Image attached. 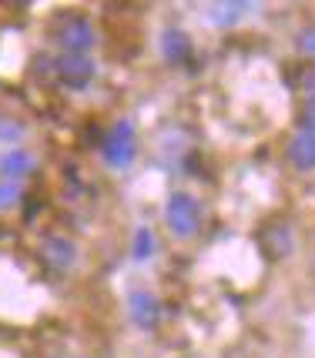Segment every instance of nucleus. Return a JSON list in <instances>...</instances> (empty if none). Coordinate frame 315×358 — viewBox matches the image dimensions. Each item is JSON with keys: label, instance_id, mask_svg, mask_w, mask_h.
I'll return each mask as SVG.
<instances>
[{"label": "nucleus", "instance_id": "1a4fd4ad", "mask_svg": "<svg viewBox=\"0 0 315 358\" xmlns=\"http://www.w3.org/2000/svg\"><path fill=\"white\" fill-rule=\"evenodd\" d=\"M161 54H164V61H168V64L188 61V54H191L188 34L178 31V27H168V31L161 34Z\"/></svg>", "mask_w": 315, "mask_h": 358}, {"label": "nucleus", "instance_id": "f03ea898", "mask_svg": "<svg viewBox=\"0 0 315 358\" xmlns=\"http://www.w3.org/2000/svg\"><path fill=\"white\" fill-rule=\"evenodd\" d=\"M164 218H168V228L178 238H191V234L198 231V224H202V208H198V201L191 194L178 191V194H172V201H168Z\"/></svg>", "mask_w": 315, "mask_h": 358}, {"label": "nucleus", "instance_id": "9b49d317", "mask_svg": "<svg viewBox=\"0 0 315 358\" xmlns=\"http://www.w3.org/2000/svg\"><path fill=\"white\" fill-rule=\"evenodd\" d=\"M151 251H155V234L148 231V228H141V231L134 234V258H138V262H144Z\"/></svg>", "mask_w": 315, "mask_h": 358}, {"label": "nucleus", "instance_id": "6e6552de", "mask_svg": "<svg viewBox=\"0 0 315 358\" xmlns=\"http://www.w3.org/2000/svg\"><path fill=\"white\" fill-rule=\"evenodd\" d=\"M41 251H44V258H48L54 268H71L74 258H78V248H74L67 238H61V234H48Z\"/></svg>", "mask_w": 315, "mask_h": 358}, {"label": "nucleus", "instance_id": "423d86ee", "mask_svg": "<svg viewBox=\"0 0 315 358\" xmlns=\"http://www.w3.org/2000/svg\"><path fill=\"white\" fill-rule=\"evenodd\" d=\"M127 308H131V318H134V325L138 328H155L158 325V315H161V305H158V298L151 292H131L127 298Z\"/></svg>", "mask_w": 315, "mask_h": 358}, {"label": "nucleus", "instance_id": "f257e3e1", "mask_svg": "<svg viewBox=\"0 0 315 358\" xmlns=\"http://www.w3.org/2000/svg\"><path fill=\"white\" fill-rule=\"evenodd\" d=\"M54 44L61 47V54H88L94 47V27L80 14H67L54 27Z\"/></svg>", "mask_w": 315, "mask_h": 358}, {"label": "nucleus", "instance_id": "20e7f679", "mask_svg": "<svg viewBox=\"0 0 315 358\" xmlns=\"http://www.w3.org/2000/svg\"><path fill=\"white\" fill-rule=\"evenodd\" d=\"M54 74L67 91H84L94 80V64L88 54H61L54 64Z\"/></svg>", "mask_w": 315, "mask_h": 358}, {"label": "nucleus", "instance_id": "ddd939ff", "mask_svg": "<svg viewBox=\"0 0 315 358\" xmlns=\"http://www.w3.org/2000/svg\"><path fill=\"white\" fill-rule=\"evenodd\" d=\"M305 101H315V71H309L305 78Z\"/></svg>", "mask_w": 315, "mask_h": 358}, {"label": "nucleus", "instance_id": "9d476101", "mask_svg": "<svg viewBox=\"0 0 315 358\" xmlns=\"http://www.w3.org/2000/svg\"><path fill=\"white\" fill-rule=\"evenodd\" d=\"M31 168H34V157L27 155V151H10V155H4V161H0L4 181H20Z\"/></svg>", "mask_w": 315, "mask_h": 358}, {"label": "nucleus", "instance_id": "39448f33", "mask_svg": "<svg viewBox=\"0 0 315 358\" xmlns=\"http://www.w3.org/2000/svg\"><path fill=\"white\" fill-rule=\"evenodd\" d=\"M258 3L262 0H215L211 3V24L215 27H235L258 10Z\"/></svg>", "mask_w": 315, "mask_h": 358}, {"label": "nucleus", "instance_id": "7ed1b4c3", "mask_svg": "<svg viewBox=\"0 0 315 358\" xmlns=\"http://www.w3.org/2000/svg\"><path fill=\"white\" fill-rule=\"evenodd\" d=\"M101 155L108 161L111 168H127L134 155H138V144H134V127L121 121V124H114L108 131V138L101 144Z\"/></svg>", "mask_w": 315, "mask_h": 358}, {"label": "nucleus", "instance_id": "f8f14e48", "mask_svg": "<svg viewBox=\"0 0 315 358\" xmlns=\"http://www.w3.org/2000/svg\"><path fill=\"white\" fill-rule=\"evenodd\" d=\"M299 50L302 54H309V57H315V27H302L299 31Z\"/></svg>", "mask_w": 315, "mask_h": 358}, {"label": "nucleus", "instance_id": "0eeeda50", "mask_svg": "<svg viewBox=\"0 0 315 358\" xmlns=\"http://www.w3.org/2000/svg\"><path fill=\"white\" fill-rule=\"evenodd\" d=\"M288 161L299 171H315V131H299L292 144H288Z\"/></svg>", "mask_w": 315, "mask_h": 358}]
</instances>
